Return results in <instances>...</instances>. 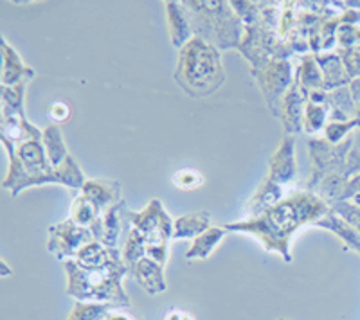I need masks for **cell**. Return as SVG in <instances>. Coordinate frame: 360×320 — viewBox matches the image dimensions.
<instances>
[{"instance_id":"obj_1","label":"cell","mask_w":360,"mask_h":320,"mask_svg":"<svg viewBox=\"0 0 360 320\" xmlns=\"http://www.w3.org/2000/svg\"><path fill=\"white\" fill-rule=\"evenodd\" d=\"M330 211V204L308 191H295L288 198L256 218L224 225L227 232H245L259 239L266 252H276L290 263V241L301 227L315 225Z\"/></svg>"},{"instance_id":"obj_2","label":"cell","mask_w":360,"mask_h":320,"mask_svg":"<svg viewBox=\"0 0 360 320\" xmlns=\"http://www.w3.org/2000/svg\"><path fill=\"white\" fill-rule=\"evenodd\" d=\"M308 148L314 171L304 191L317 194L326 204L337 201L344 185L360 171V155L353 149V137L340 144L328 142L326 139H311Z\"/></svg>"},{"instance_id":"obj_3","label":"cell","mask_w":360,"mask_h":320,"mask_svg":"<svg viewBox=\"0 0 360 320\" xmlns=\"http://www.w3.org/2000/svg\"><path fill=\"white\" fill-rule=\"evenodd\" d=\"M175 81L191 98H207L224 85L225 69L220 51L200 36H193L179 51Z\"/></svg>"},{"instance_id":"obj_4","label":"cell","mask_w":360,"mask_h":320,"mask_svg":"<svg viewBox=\"0 0 360 320\" xmlns=\"http://www.w3.org/2000/svg\"><path fill=\"white\" fill-rule=\"evenodd\" d=\"M67 293L78 302H110L119 308H130V299L123 288L128 267L123 259L101 268H83L74 259L65 261Z\"/></svg>"},{"instance_id":"obj_5","label":"cell","mask_w":360,"mask_h":320,"mask_svg":"<svg viewBox=\"0 0 360 320\" xmlns=\"http://www.w3.org/2000/svg\"><path fill=\"white\" fill-rule=\"evenodd\" d=\"M195 36L204 38L218 51L240 47L245 25L229 2H182Z\"/></svg>"},{"instance_id":"obj_6","label":"cell","mask_w":360,"mask_h":320,"mask_svg":"<svg viewBox=\"0 0 360 320\" xmlns=\"http://www.w3.org/2000/svg\"><path fill=\"white\" fill-rule=\"evenodd\" d=\"M128 222L131 223V229L139 230L141 234L146 239L148 246L166 245L168 246L169 239H173V220L164 209L162 201L152 200L144 207V211H130L127 214Z\"/></svg>"},{"instance_id":"obj_7","label":"cell","mask_w":360,"mask_h":320,"mask_svg":"<svg viewBox=\"0 0 360 320\" xmlns=\"http://www.w3.org/2000/svg\"><path fill=\"white\" fill-rule=\"evenodd\" d=\"M252 76L258 81L270 112L279 117V108L285 94L294 85L292 65L288 60H272L262 69H252Z\"/></svg>"},{"instance_id":"obj_8","label":"cell","mask_w":360,"mask_h":320,"mask_svg":"<svg viewBox=\"0 0 360 320\" xmlns=\"http://www.w3.org/2000/svg\"><path fill=\"white\" fill-rule=\"evenodd\" d=\"M90 241H96L94 234L89 227H82L72 218L63 220L56 225L49 227V243L47 251L58 259H74L83 246Z\"/></svg>"},{"instance_id":"obj_9","label":"cell","mask_w":360,"mask_h":320,"mask_svg":"<svg viewBox=\"0 0 360 320\" xmlns=\"http://www.w3.org/2000/svg\"><path fill=\"white\" fill-rule=\"evenodd\" d=\"M307 98L308 92L294 79V85L288 88L281 101V108H279V119L283 121V126H285V135H295V133L303 132Z\"/></svg>"},{"instance_id":"obj_10","label":"cell","mask_w":360,"mask_h":320,"mask_svg":"<svg viewBox=\"0 0 360 320\" xmlns=\"http://www.w3.org/2000/svg\"><path fill=\"white\" fill-rule=\"evenodd\" d=\"M295 137L285 135L283 137L279 148L270 159V171L269 178L276 184L283 185L290 184L297 177V166H295Z\"/></svg>"},{"instance_id":"obj_11","label":"cell","mask_w":360,"mask_h":320,"mask_svg":"<svg viewBox=\"0 0 360 320\" xmlns=\"http://www.w3.org/2000/svg\"><path fill=\"white\" fill-rule=\"evenodd\" d=\"M128 274L134 277L150 295H160L168 290L164 279V267L150 258L139 259L137 263L128 267Z\"/></svg>"},{"instance_id":"obj_12","label":"cell","mask_w":360,"mask_h":320,"mask_svg":"<svg viewBox=\"0 0 360 320\" xmlns=\"http://www.w3.org/2000/svg\"><path fill=\"white\" fill-rule=\"evenodd\" d=\"M79 193L86 200L92 201L101 214L123 200V196H121V184L115 180H105V178L86 180Z\"/></svg>"},{"instance_id":"obj_13","label":"cell","mask_w":360,"mask_h":320,"mask_svg":"<svg viewBox=\"0 0 360 320\" xmlns=\"http://www.w3.org/2000/svg\"><path fill=\"white\" fill-rule=\"evenodd\" d=\"M124 206H127L124 200H121L119 204L112 206L110 209L105 211V213L89 227V229L92 230V234H94L96 241L103 243V245L107 246H115L119 238V230H121V222H123Z\"/></svg>"},{"instance_id":"obj_14","label":"cell","mask_w":360,"mask_h":320,"mask_svg":"<svg viewBox=\"0 0 360 320\" xmlns=\"http://www.w3.org/2000/svg\"><path fill=\"white\" fill-rule=\"evenodd\" d=\"M34 76L37 72L22 62L17 51L9 46L6 36H2V85L13 86L22 81H31Z\"/></svg>"},{"instance_id":"obj_15","label":"cell","mask_w":360,"mask_h":320,"mask_svg":"<svg viewBox=\"0 0 360 320\" xmlns=\"http://www.w3.org/2000/svg\"><path fill=\"white\" fill-rule=\"evenodd\" d=\"M166 17H168V29L172 46L180 51L193 36H195L191 22H189L188 13H186L182 2H172V0H168V2H166Z\"/></svg>"},{"instance_id":"obj_16","label":"cell","mask_w":360,"mask_h":320,"mask_svg":"<svg viewBox=\"0 0 360 320\" xmlns=\"http://www.w3.org/2000/svg\"><path fill=\"white\" fill-rule=\"evenodd\" d=\"M317 65L321 67L324 78V92H332L342 86H348L352 83L348 70L344 67L342 58L337 53H321L315 54Z\"/></svg>"},{"instance_id":"obj_17","label":"cell","mask_w":360,"mask_h":320,"mask_svg":"<svg viewBox=\"0 0 360 320\" xmlns=\"http://www.w3.org/2000/svg\"><path fill=\"white\" fill-rule=\"evenodd\" d=\"M123 259V252H119L115 246H107L99 241H90L76 254L74 261L83 268H101L114 261Z\"/></svg>"},{"instance_id":"obj_18","label":"cell","mask_w":360,"mask_h":320,"mask_svg":"<svg viewBox=\"0 0 360 320\" xmlns=\"http://www.w3.org/2000/svg\"><path fill=\"white\" fill-rule=\"evenodd\" d=\"M315 227H321V229H326L330 232H333L344 243V246L348 251H355L360 254V232L355 227L349 225L342 216H339L335 211H328L319 222L315 223Z\"/></svg>"},{"instance_id":"obj_19","label":"cell","mask_w":360,"mask_h":320,"mask_svg":"<svg viewBox=\"0 0 360 320\" xmlns=\"http://www.w3.org/2000/svg\"><path fill=\"white\" fill-rule=\"evenodd\" d=\"M211 214L207 211L184 214L173 223V239H197L211 229Z\"/></svg>"},{"instance_id":"obj_20","label":"cell","mask_w":360,"mask_h":320,"mask_svg":"<svg viewBox=\"0 0 360 320\" xmlns=\"http://www.w3.org/2000/svg\"><path fill=\"white\" fill-rule=\"evenodd\" d=\"M283 200H285V196H283L281 185L276 184V182H272L266 177L265 182L262 184V187H259L258 191H256V194L250 198L249 216H259V214L266 213L269 209H272V207H276L278 204H281Z\"/></svg>"},{"instance_id":"obj_21","label":"cell","mask_w":360,"mask_h":320,"mask_svg":"<svg viewBox=\"0 0 360 320\" xmlns=\"http://www.w3.org/2000/svg\"><path fill=\"white\" fill-rule=\"evenodd\" d=\"M41 142H44L45 153H47V159H49L51 166L54 169L60 168V166L65 162L67 156L70 155L69 149H67V144L63 140L62 128L58 124H49V126L44 130V137H41Z\"/></svg>"},{"instance_id":"obj_22","label":"cell","mask_w":360,"mask_h":320,"mask_svg":"<svg viewBox=\"0 0 360 320\" xmlns=\"http://www.w3.org/2000/svg\"><path fill=\"white\" fill-rule=\"evenodd\" d=\"M295 81L303 86L307 92L324 91V78L321 72V67L317 65L315 54H304L301 60L297 72H295Z\"/></svg>"},{"instance_id":"obj_23","label":"cell","mask_w":360,"mask_h":320,"mask_svg":"<svg viewBox=\"0 0 360 320\" xmlns=\"http://www.w3.org/2000/svg\"><path fill=\"white\" fill-rule=\"evenodd\" d=\"M227 230L224 227H211L207 232L198 236L197 239H193L189 251L186 252V259H207L213 254V251L221 243L225 238Z\"/></svg>"},{"instance_id":"obj_24","label":"cell","mask_w":360,"mask_h":320,"mask_svg":"<svg viewBox=\"0 0 360 320\" xmlns=\"http://www.w3.org/2000/svg\"><path fill=\"white\" fill-rule=\"evenodd\" d=\"M328 117H330V110L326 105H315L307 101V108H304V119H303V132L308 135H314L317 132H324V128L328 124Z\"/></svg>"},{"instance_id":"obj_25","label":"cell","mask_w":360,"mask_h":320,"mask_svg":"<svg viewBox=\"0 0 360 320\" xmlns=\"http://www.w3.org/2000/svg\"><path fill=\"white\" fill-rule=\"evenodd\" d=\"M99 216H101V213L98 211V207H96L92 201L86 200L82 193H78L74 196L72 207H70V218H72L78 225L90 227Z\"/></svg>"},{"instance_id":"obj_26","label":"cell","mask_w":360,"mask_h":320,"mask_svg":"<svg viewBox=\"0 0 360 320\" xmlns=\"http://www.w3.org/2000/svg\"><path fill=\"white\" fill-rule=\"evenodd\" d=\"M115 304L110 302H76L67 320H105Z\"/></svg>"},{"instance_id":"obj_27","label":"cell","mask_w":360,"mask_h":320,"mask_svg":"<svg viewBox=\"0 0 360 320\" xmlns=\"http://www.w3.org/2000/svg\"><path fill=\"white\" fill-rule=\"evenodd\" d=\"M146 245H148L146 239H144V236L141 234L139 230L130 229L127 243H124V248H123L124 265L130 267V265L137 263L139 259L146 258Z\"/></svg>"},{"instance_id":"obj_28","label":"cell","mask_w":360,"mask_h":320,"mask_svg":"<svg viewBox=\"0 0 360 320\" xmlns=\"http://www.w3.org/2000/svg\"><path fill=\"white\" fill-rule=\"evenodd\" d=\"M29 81H22L18 85L6 86L2 85L0 88V95H2V108H8L11 112L25 115L24 110V99H25V86Z\"/></svg>"},{"instance_id":"obj_29","label":"cell","mask_w":360,"mask_h":320,"mask_svg":"<svg viewBox=\"0 0 360 320\" xmlns=\"http://www.w3.org/2000/svg\"><path fill=\"white\" fill-rule=\"evenodd\" d=\"M355 128H360V117H353L344 123H328L324 128V139L332 144H340Z\"/></svg>"},{"instance_id":"obj_30","label":"cell","mask_w":360,"mask_h":320,"mask_svg":"<svg viewBox=\"0 0 360 320\" xmlns=\"http://www.w3.org/2000/svg\"><path fill=\"white\" fill-rule=\"evenodd\" d=\"M229 4L245 27L254 25L259 20V17H262L263 4H258V2H229Z\"/></svg>"},{"instance_id":"obj_31","label":"cell","mask_w":360,"mask_h":320,"mask_svg":"<svg viewBox=\"0 0 360 320\" xmlns=\"http://www.w3.org/2000/svg\"><path fill=\"white\" fill-rule=\"evenodd\" d=\"M173 185L182 191H193V189L200 187L204 184V175L197 169H191V168H186V169H180L173 175Z\"/></svg>"},{"instance_id":"obj_32","label":"cell","mask_w":360,"mask_h":320,"mask_svg":"<svg viewBox=\"0 0 360 320\" xmlns=\"http://www.w3.org/2000/svg\"><path fill=\"white\" fill-rule=\"evenodd\" d=\"M360 44V29L353 24H340L337 31V47L339 49H352Z\"/></svg>"},{"instance_id":"obj_33","label":"cell","mask_w":360,"mask_h":320,"mask_svg":"<svg viewBox=\"0 0 360 320\" xmlns=\"http://www.w3.org/2000/svg\"><path fill=\"white\" fill-rule=\"evenodd\" d=\"M330 209L335 211L339 216H342L349 225H353L360 232V207L353 206L352 201H333L330 204Z\"/></svg>"},{"instance_id":"obj_34","label":"cell","mask_w":360,"mask_h":320,"mask_svg":"<svg viewBox=\"0 0 360 320\" xmlns=\"http://www.w3.org/2000/svg\"><path fill=\"white\" fill-rule=\"evenodd\" d=\"M337 54L342 58L344 67L348 70L349 78H360V44L359 46L352 47V49H339Z\"/></svg>"},{"instance_id":"obj_35","label":"cell","mask_w":360,"mask_h":320,"mask_svg":"<svg viewBox=\"0 0 360 320\" xmlns=\"http://www.w3.org/2000/svg\"><path fill=\"white\" fill-rule=\"evenodd\" d=\"M47 114H49L51 121H54V124L65 123L70 117V108L69 105L63 103V101H54L49 107V110H47Z\"/></svg>"},{"instance_id":"obj_36","label":"cell","mask_w":360,"mask_h":320,"mask_svg":"<svg viewBox=\"0 0 360 320\" xmlns=\"http://www.w3.org/2000/svg\"><path fill=\"white\" fill-rule=\"evenodd\" d=\"M359 193H360V171L356 173L355 177H353L352 180L348 182V184L344 185L342 193H340L339 200H337V201H349L353 196H355V194H359ZM332 204H333V201H332Z\"/></svg>"},{"instance_id":"obj_37","label":"cell","mask_w":360,"mask_h":320,"mask_svg":"<svg viewBox=\"0 0 360 320\" xmlns=\"http://www.w3.org/2000/svg\"><path fill=\"white\" fill-rule=\"evenodd\" d=\"M105 320H135V316L131 315V313H128L127 308H119V306H115V308H112L110 312L107 313Z\"/></svg>"},{"instance_id":"obj_38","label":"cell","mask_w":360,"mask_h":320,"mask_svg":"<svg viewBox=\"0 0 360 320\" xmlns=\"http://www.w3.org/2000/svg\"><path fill=\"white\" fill-rule=\"evenodd\" d=\"M164 320H195L189 312H182V309H172V312L166 315Z\"/></svg>"},{"instance_id":"obj_39","label":"cell","mask_w":360,"mask_h":320,"mask_svg":"<svg viewBox=\"0 0 360 320\" xmlns=\"http://www.w3.org/2000/svg\"><path fill=\"white\" fill-rule=\"evenodd\" d=\"M349 92H352V98L355 101V105L360 103V78L352 79V83L348 85Z\"/></svg>"},{"instance_id":"obj_40","label":"cell","mask_w":360,"mask_h":320,"mask_svg":"<svg viewBox=\"0 0 360 320\" xmlns=\"http://www.w3.org/2000/svg\"><path fill=\"white\" fill-rule=\"evenodd\" d=\"M9 275H13L11 268H9L8 263H6L4 259H2V261H0V277H2V279H6V277H9Z\"/></svg>"},{"instance_id":"obj_41","label":"cell","mask_w":360,"mask_h":320,"mask_svg":"<svg viewBox=\"0 0 360 320\" xmlns=\"http://www.w3.org/2000/svg\"><path fill=\"white\" fill-rule=\"evenodd\" d=\"M353 204V206H356V207H360V193L359 194H355V196L352 198V200H349Z\"/></svg>"},{"instance_id":"obj_42","label":"cell","mask_w":360,"mask_h":320,"mask_svg":"<svg viewBox=\"0 0 360 320\" xmlns=\"http://www.w3.org/2000/svg\"><path fill=\"white\" fill-rule=\"evenodd\" d=\"M355 117H360V103L356 105V110H355Z\"/></svg>"}]
</instances>
